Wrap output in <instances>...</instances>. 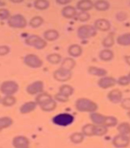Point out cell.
Segmentation results:
<instances>
[{"label":"cell","mask_w":130,"mask_h":148,"mask_svg":"<svg viewBox=\"0 0 130 148\" xmlns=\"http://www.w3.org/2000/svg\"><path fill=\"white\" fill-rule=\"evenodd\" d=\"M90 119L94 124L104 126L114 127L118 123L117 119L113 116H104L97 112H93L90 114Z\"/></svg>","instance_id":"1"},{"label":"cell","mask_w":130,"mask_h":148,"mask_svg":"<svg viewBox=\"0 0 130 148\" xmlns=\"http://www.w3.org/2000/svg\"><path fill=\"white\" fill-rule=\"evenodd\" d=\"M76 110L82 112H95L98 109L97 103L87 98H79L75 102Z\"/></svg>","instance_id":"2"},{"label":"cell","mask_w":130,"mask_h":148,"mask_svg":"<svg viewBox=\"0 0 130 148\" xmlns=\"http://www.w3.org/2000/svg\"><path fill=\"white\" fill-rule=\"evenodd\" d=\"M97 34V30L91 25H85L79 27L77 34L80 39H86L95 37Z\"/></svg>","instance_id":"3"},{"label":"cell","mask_w":130,"mask_h":148,"mask_svg":"<svg viewBox=\"0 0 130 148\" xmlns=\"http://www.w3.org/2000/svg\"><path fill=\"white\" fill-rule=\"evenodd\" d=\"M19 89V85L15 81H5L0 86V92L5 96H13Z\"/></svg>","instance_id":"4"},{"label":"cell","mask_w":130,"mask_h":148,"mask_svg":"<svg viewBox=\"0 0 130 148\" xmlns=\"http://www.w3.org/2000/svg\"><path fill=\"white\" fill-rule=\"evenodd\" d=\"M25 43L26 45L34 47L38 50L43 49L47 45V42L44 39L37 35L28 36L25 40Z\"/></svg>","instance_id":"5"},{"label":"cell","mask_w":130,"mask_h":148,"mask_svg":"<svg viewBox=\"0 0 130 148\" xmlns=\"http://www.w3.org/2000/svg\"><path fill=\"white\" fill-rule=\"evenodd\" d=\"M74 116L71 114L60 113L53 118L52 122L58 126L66 127L72 124L74 122Z\"/></svg>","instance_id":"6"},{"label":"cell","mask_w":130,"mask_h":148,"mask_svg":"<svg viewBox=\"0 0 130 148\" xmlns=\"http://www.w3.org/2000/svg\"><path fill=\"white\" fill-rule=\"evenodd\" d=\"M7 24L9 27L13 28H24L27 25V21L24 16L16 14L9 18Z\"/></svg>","instance_id":"7"},{"label":"cell","mask_w":130,"mask_h":148,"mask_svg":"<svg viewBox=\"0 0 130 148\" xmlns=\"http://www.w3.org/2000/svg\"><path fill=\"white\" fill-rule=\"evenodd\" d=\"M24 61L26 66L33 69L41 68L43 64V62L40 57L34 54L26 55L24 58Z\"/></svg>","instance_id":"8"},{"label":"cell","mask_w":130,"mask_h":148,"mask_svg":"<svg viewBox=\"0 0 130 148\" xmlns=\"http://www.w3.org/2000/svg\"><path fill=\"white\" fill-rule=\"evenodd\" d=\"M53 77L54 79L60 82L67 81L71 78V71L60 67L54 72Z\"/></svg>","instance_id":"9"},{"label":"cell","mask_w":130,"mask_h":148,"mask_svg":"<svg viewBox=\"0 0 130 148\" xmlns=\"http://www.w3.org/2000/svg\"><path fill=\"white\" fill-rule=\"evenodd\" d=\"M44 83L41 81H36L27 86L26 91L30 95L41 93L43 91Z\"/></svg>","instance_id":"10"},{"label":"cell","mask_w":130,"mask_h":148,"mask_svg":"<svg viewBox=\"0 0 130 148\" xmlns=\"http://www.w3.org/2000/svg\"><path fill=\"white\" fill-rule=\"evenodd\" d=\"M116 83L117 81L112 77H103L98 81V85L99 87L104 89L113 87Z\"/></svg>","instance_id":"11"},{"label":"cell","mask_w":130,"mask_h":148,"mask_svg":"<svg viewBox=\"0 0 130 148\" xmlns=\"http://www.w3.org/2000/svg\"><path fill=\"white\" fill-rule=\"evenodd\" d=\"M130 143V138L121 134L115 136L112 140L113 145L117 148H127Z\"/></svg>","instance_id":"12"},{"label":"cell","mask_w":130,"mask_h":148,"mask_svg":"<svg viewBox=\"0 0 130 148\" xmlns=\"http://www.w3.org/2000/svg\"><path fill=\"white\" fill-rule=\"evenodd\" d=\"M107 98L109 101L113 104H118L122 101L123 93L120 89L115 88L109 92Z\"/></svg>","instance_id":"13"},{"label":"cell","mask_w":130,"mask_h":148,"mask_svg":"<svg viewBox=\"0 0 130 148\" xmlns=\"http://www.w3.org/2000/svg\"><path fill=\"white\" fill-rule=\"evenodd\" d=\"M12 145L15 148H29L30 142L24 136H17L13 138Z\"/></svg>","instance_id":"14"},{"label":"cell","mask_w":130,"mask_h":148,"mask_svg":"<svg viewBox=\"0 0 130 148\" xmlns=\"http://www.w3.org/2000/svg\"><path fill=\"white\" fill-rule=\"evenodd\" d=\"M110 23L108 20L105 18H99L95 20L94 23V27L97 30L102 32H106L111 28Z\"/></svg>","instance_id":"15"},{"label":"cell","mask_w":130,"mask_h":148,"mask_svg":"<svg viewBox=\"0 0 130 148\" xmlns=\"http://www.w3.org/2000/svg\"><path fill=\"white\" fill-rule=\"evenodd\" d=\"M88 73L91 76L103 77L106 75L108 72L103 68H99L95 66H90L88 68Z\"/></svg>","instance_id":"16"},{"label":"cell","mask_w":130,"mask_h":148,"mask_svg":"<svg viewBox=\"0 0 130 148\" xmlns=\"http://www.w3.org/2000/svg\"><path fill=\"white\" fill-rule=\"evenodd\" d=\"M77 8L81 11H87L91 10L94 7V3L91 1L85 0L79 1L76 4Z\"/></svg>","instance_id":"17"},{"label":"cell","mask_w":130,"mask_h":148,"mask_svg":"<svg viewBox=\"0 0 130 148\" xmlns=\"http://www.w3.org/2000/svg\"><path fill=\"white\" fill-rule=\"evenodd\" d=\"M37 103L34 101H30L22 105L20 108V112L22 114H27L34 111L36 108Z\"/></svg>","instance_id":"18"},{"label":"cell","mask_w":130,"mask_h":148,"mask_svg":"<svg viewBox=\"0 0 130 148\" xmlns=\"http://www.w3.org/2000/svg\"><path fill=\"white\" fill-rule=\"evenodd\" d=\"M77 14L75 8L72 6H67L63 8L62 10V15L64 18L70 19L74 18Z\"/></svg>","instance_id":"19"},{"label":"cell","mask_w":130,"mask_h":148,"mask_svg":"<svg viewBox=\"0 0 130 148\" xmlns=\"http://www.w3.org/2000/svg\"><path fill=\"white\" fill-rule=\"evenodd\" d=\"M68 52L71 56L73 57H78L82 54L83 49L79 45L73 44L69 47Z\"/></svg>","instance_id":"20"},{"label":"cell","mask_w":130,"mask_h":148,"mask_svg":"<svg viewBox=\"0 0 130 148\" xmlns=\"http://www.w3.org/2000/svg\"><path fill=\"white\" fill-rule=\"evenodd\" d=\"M114 55L112 51L108 49H105L100 51L99 57L101 60L104 61H110L114 58Z\"/></svg>","instance_id":"21"},{"label":"cell","mask_w":130,"mask_h":148,"mask_svg":"<svg viewBox=\"0 0 130 148\" xmlns=\"http://www.w3.org/2000/svg\"><path fill=\"white\" fill-rule=\"evenodd\" d=\"M117 130L119 134L130 138V124L127 122L121 123L118 125Z\"/></svg>","instance_id":"22"},{"label":"cell","mask_w":130,"mask_h":148,"mask_svg":"<svg viewBox=\"0 0 130 148\" xmlns=\"http://www.w3.org/2000/svg\"><path fill=\"white\" fill-rule=\"evenodd\" d=\"M60 35L58 31L54 30V29H50L46 31L44 33V37L46 40L49 42H53L56 40L58 39Z\"/></svg>","instance_id":"23"},{"label":"cell","mask_w":130,"mask_h":148,"mask_svg":"<svg viewBox=\"0 0 130 148\" xmlns=\"http://www.w3.org/2000/svg\"><path fill=\"white\" fill-rule=\"evenodd\" d=\"M117 44L121 46H130V33L119 35L116 38Z\"/></svg>","instance_id":"24"},{"label":"cell","mask_w":130,"mask_h":148,"mask_svg":"<svg viewBox=\"0 0 130 148\" xmlns=\"http://www.w3.org/2000/svg\"><path fill=\"white\" fill-rule=\"evenodd\" d=\"M51 100H52V98L50 95L47 93H41L37 96L35 102L37 105L40 106Z\"/></svg>","instance_id":"25"},{"label":"cell","mask_w":130,"mask_h":148,"mask_svg":"<svg viewBox=\"0 0 130 148\" xmlns=\"http://www.w3.org/2000/svg\"><path fill=\"white\" fill-rule=\"evenodd\" d=\"M108 132V129L107 127L99 125H93V136H102L105 135Z\"/></svg>","instance_id":"26"},{"label":"cell","mask_w":130,"mask_h":148,"mask_svg":"<svg viewBox=\"0 0 130 148\" xmlns=\"http://www.w3.org/2000/svg\"><path fill=\"white\" fill-rule=\"evenodd\" d=\"M110 3L106 1H97L94 3V8L98 11H107L110 8Z\"/></svg>","instance_id":"27"},{"label":"cell","mask_w":130,"mask_h":148,"mask_svg":"<svg viewBox=\"0 0 130 148\" xmlns=\"http://www.w3.org/2000/svg\"><path fill=\"white\" fill-rule=\"evenodd\" d=\"M73 92H74V88L71 86L67 85V84H65L61 86L59 89V93L68 98H69V97L72 96L73 94Z\"/></svg>","instance_id":"28"},{"label":"cell","mask_w":130,"mask_h":148,"mask_svg":"<svg viewBox=\"0 0 130 148\" xmlns=\"http://www.w3.org/2000/svg\"><path fill=\"white\" fill-rule=\"evenodd\" d=\"M76 65V61L71 58H66L61 64V68L71 71Z\"/></svg>","instance_id":"29"},{"label":"cell","mask_w":130,"mask_h":148,"mask_svg":"<svg viewBox=\"0 0 130 148\" xmlns=\"http://www.w3.org/2000/svg\"><path fill=\"white\" fill-rule=\"evenodd\" d=\"M13 123V120L10 117L4 116L0 118V132L11 126Z\"/></svg>","instance_id":"30"},{"label":"cell","mask_w":130,"mask_h":148,"mask_svg":"<svg viewBox=\"0 0 130 148\" xmlns=\"http://www.w3.org/2000/svg\"><path fill=\"white\" fill-rule=\"evenodd\" d=\"M56 103L54 100H51L48 102L40 106V108L42 109V110L45 112H50V111L54 110V109L56 108Z\"/></svg>","instance_id":"31"},{"label":"cell","mask_w":130,"mask_h":148,"mask_svg":"<svg viewBox=\"0 0 130 148\" xmlns=\"http://www.w3.org/2000/svg\"><path fill=\"white\" fill-rule=\"evenodd\" d=\"M49 2L45 0H38L34 2V7L38 10H46L49 8Z\"/></svg>","instance_id":"32"},{"label":"cell","mask_w":130,"mask_h":148,"mask_svg":"<svg viewBox=\"0 0 130 148\" xmlns=\"http://www.w3.org/2000/svg\"><path fill=\"white\" fill-rule=\"evenodd\" d=\"M16 102V98L13 96H6L2 99L1 103L4 106L11 107Z\"/></svg>","instance_id":"33"},{"label":"cell","mask_w":130,"mask_h":148,"mask_svg":"<svg viewBox=\"0 0 130 148\" xmlns=\"http://www.w3.org/2000/svg\"><path fill=\"white\" fill-rule=\"evenodd\" d=\"M44 19L40 16H34L30 20V25L34 28H37L43 24Z\"/></svg>","instance_id":"34"},{"label":"cell","mask_w":130,"mask_h":148,"mask_svg":"<svg viewBox=\"0 0 130 148\" xmlns=\"http://www.w3.org/2000/svg\"><path fill=\"white\" fill-rule=\"evenodd\" d=\"M61 55L57 53L50 54L46 57L47 60L52 64H58L61 62Z\"/></svg>","instance_id":"35"},{"label":"cell","mask_w":130,"mask_h":148,"mask_svg":"<svg viewBox=\"0 0 130 148\" xmlns=\"http://www.w3.org/2000/svg\"><path fill=\"white\" fill-rule=\"evenodd\" d=\"M85 138V135L83 133L75 132L72 134L70 136L71 141L74 144H80L83 141Z\"/></svg>","instance_id":"36"},{"label":"cell","mask_w":130,"mask_h":148,"mask_svg":"<svg viewBox=\"0 0 130 148\" xmlns=\"http://www.w3.org/2000/svg\"><path fill=\"white\" fill-rule=\"evenodd\" d=\"M102 46L104 48H109L112 47L114 45V39L112 34L108 35L105 37L102 42Z\"/></svg>","instance_id":"37"},{"label":"cell","mask_w":130,"mask_h":148,"mask_svg":"<svg viewBox=\"0 0 130 148\" xmlns=\"http://www.w3.org/2000/svg\"><path fill=\"white\" fill-rule=\"evenodd\" d=\"M93 124H87L83 127L82 131L83 135L91 137L93 136Z\"/></svg>","instance_id":"38"},{"label":"cell","mask_w":130,"mask_h":148,"mask_svg":"<svg viewBox=\"0 0 130 148\" xmlns=\"http://www.w3.org/2000/svg\"><path fill=\"white\" fill-rule=\"evenodd\" d=\"M77 18L81 22H87L90 19L91 15L87 12L81 11L77 14Z\"/></svg>","instance_id":"39"},{"label":"cell","mask_w":130,"mask_h":148,"mask_svg":"<svg viewBox=\"0 0 130 148\" xmlns=\"http://www.w3.org/2000/svg\"><path fill=\"white\" fill-rule=\"evenodd\" d=\"M116 20L119 22H123L125 21L128 18L127 13L124 11H119L115 15Z\"/></svg>","instance_id":"40"},{"label":"cell","mask_w":130,"mask_h":148,"mask_svg":"<svg viewBox=\"0 0 130 148\" xmlns=\"http://www.w3.org/2000/svg\"><path fill=\"white\" fill-rule=\"evenodd\" d=\"M10 16V12L9 10L4 8L0 9V20L9 19Z\"/></svg>","instance_id":"41"},{"label":"cell","mask_w":130,"mask_h":148,"mask_svg":"<svg viewBox=\"0 0 130 148\" xmlns=\"http://www.w3.org/2000/svg\"><path fill=\"white\" fill-rule=\"evenodd\" d=\"M117 83L121 86H127L130 84V81L127 76H123L119 77L117 81Z\"/></svg>","instance_id":"42"},{"label":"cell","mask_w":130,"mask_h":148,"mask_svg":"<svg viewBox=\"0 0 130 148\" xmlns=\"http://www.w3.org/2000/svg\"><path fill=\"white\" fill-rule=\"evenodd\" d=\"M121 108L130 111V98H125L121 101Z\"/></svg>","instance_id":"43"},{"label":"cell","mask_w":130,"mask_h":148,"mask_svg":"<svg viewBox=\"0 0 130 148\" xmlns=\"http://www.w3.org/2000/svg\"><path fill=\"white\" fill-rule=\"evenodd\" d=\"M10 51L9 47L7 46H0V56H5L8 54Z\"/></svg>","instance_id":"44"},{"label":"cell","mask_w":130,"mask_h":148,"mask_svg":"<svg viewBox=\"0 0 130 148\" xmlns=\"http://www.w3.org/2000/svg\"><path fill=\"white\" fill-rule=\"evenodd\" d=\"M54 98H55L56 100L58 101L59 102H67L69 100V98H67L65 96H63L62 94H60L59 92L55 95Z\"/></svg>","instance_id":"45"},{"label":"cell","mask_w":130,"mask_h":148,"mask_svg":"<svg viewBox=\"0 0 130 148\" xmlns=\"http://www.w3.org/2000/svg\"><path fill=\"white\" fill-rule=\"evenodd\" d=\"M56 1L57 3L62 5L68 4L71 2V1H70V0H58Z\"/></svg>","instance_id":"46"},{"label":"cell","mask_w":130,"mask_h":148,"mask_svg":"<svg viewBox=\"0 0 130 148\" xmlns=\"http://www.w3.org/2000/svg\"><path fill=\"white\" fill-rule=\"evenodd\" d=\"M124 58H125L126 63H127L129 66H130V56H129V55L125 56Z\"/></svg>","instance_id":"47"},{"label":"cell","mask_w":130,"mask_h":148,"mask_svg":"<svg viewBox=\"0 0 130 148\" xmlns=\"http://www.w3.org/2000/svg\"><path fill=\"white\" fill-rule=\"evenodd\" d=\"M5 5H6V3L4 2H3V1H0V7L4 6Z\"/></svg>","instance_id":"48"},{"label":"cell","mask_w":130,"mask_h":148,"mask_svg":"<svg viewBox=\"0 0 130 148\" xmlns=\"http://www.w3.org/2000/svg\"><path fill=\"white\" fill-rule=\"evenodd\" d=\"M11 2L13 3H20L23 2V1H11Z\"/></svg>","instance_id":"49"},{"label":"cell","mask_w":130,"mask_h":148,"mask_svg":"<svg viewBox=\"0 0 130 148\" xmlns=\"http://www.w3.org/2000/svg\"><path fill=\"white\" fill-rule=\"evenodd\" d=\"M127 114H128V117L130 119V111L128 112V113H127Z\"/></svg>","instance_id":"50"},{"label":"cell","mask_w":130,"mask_h":148,"mask_svg":"<svg viewBox=\"0 0 130 148\" xmlns=\"http://www.w3.org/2000/svg\"><path fill=\"white\" fill-rule=\"evenodd\" d=\"M127 76H128V78L129 79V80L130 81V72H129V73L128 74V75Z\"/></svg>","instance_id":"51"},{"label":"cell","mask_w":130,"mask_h":148,"mask_svg":"<svg viewBox=\"0 0 130 148\" xmlns=\"http://www.w3.org/2000/svg\"><path fill=\"white\" fill-rule=\"evenodd\" d=\"M1 101H2V99H1V97H0V102H1Z\"/></svg>","instance_id":"52"}]
</instances>
